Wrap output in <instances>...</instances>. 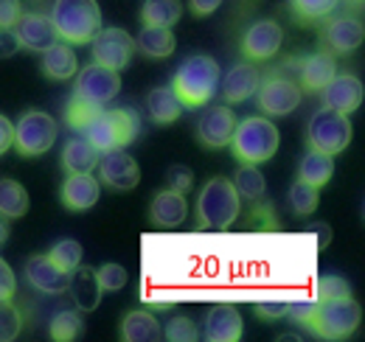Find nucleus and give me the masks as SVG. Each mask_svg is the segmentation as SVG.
I'll return each mask as SVG.
<instances>
[{"label": "nucleus", "instance_id": "nucleus-17", "mask_svg": "<svg viewBox=\"0 0 365 342\" xmlns=\"http://www.w3.org/2000/svg\"><path fill=\"white\" fill-rule=\"evenodd\" d=\"M365 40V26L360 17H334L323 28V51L331 56H349Z\"/></svg>", "mask_w": 365, "mask_h": 342}, {"label": "nucleus", "instance_id": "nucleus-31", "mask_svg": "<svg viewBox=\"0 0 365 342\" xmlns=\"http://www.w3.org/2000/svg\"><path fill=\"white\" fill-rule=\"evenodd\" d=\"M182 17L180 0H143L140 6V23L155 28H172Z\"/></svg>", "mask_w": 365, "mask_h": 342}, {"label": "nucleus", "instance_id": "nucleus-26", "mask_svg": "<svg viewBox=\"0 0 365 342\" xmlns=\"http://www.w3.org/2000/svg\"><path fill=\"white\" fill-rule=\"evenodd\" d=\"M98 152L85 135H76L71 138L65 146H62V155H59V163L65 174H93L98 166Z\"/></svg>", "mask_w": 365, "mask_h": 342}, {"label": "nucleus", "instance_id": "nucleus-23", "mask_svg": "<svg viewBox=\"0 0 365 342\" xmlns=\"http://www.w3.org/2000/svg\"><path fill=\"white\" fill-rule=\"evenodd\" d=\"M337 73V59L329 51L309 53L298 62V85L304 93H320Z\"/></svg>", "mask_w": 365, "mask_h": 342}, {"label": "nucleus", "instance_id": "nucleus-7", "mask_svg": "<svg viewBox=\"0 0 365 342\" xmlns=\"http://www.w3.org/2000/svg\"><path fill=\"white\" fill-rule=\"evenodd\" d=\"M59 138V121L46 110H26L14 124V146L20 157H43Z\"/></svg>", "mask_w": 365, "mask_h": 342}, {"label": "nucleus", "instance_id": "nucleus-48", "mask_svg": "<svg viewBox=\"0 0 365 342\" xmlns=\"http://www.w3.org/2000/svg\"><path fill=\"white\" fill-rule=\"evenodd\" d=\"M20 51V43H17V34L11 28H3L0 31V59H9Z\"/></svg>", "mask_w": 365, "mask_h": 342}, {"label": "nucleus", "instance_id": "nucleus-37", "mask_svg": "<svg viewBox=\"0 0 365 342\" xmlns=\"http://www.w3.org/2000/svg\"><path fill=\"white\" fill-rule=\"evenodd\" d=\"M82 256H85V250H82V244H79L76 239H59V242H53V247L48 250V258H51L56 266H62L65 272H73V269L82 264Z\"/></svg>", "mask_w": 365, "mask_h": 342}, {"label": "nucleus", "instance_id": "nucleus-43", "mask_svg": "<svg viewBox=\"0 0 365 342\" xmlns=\"http://www.w3.org/2000/svg\"><path fill=\"white\" fill-rule=\"evenodd\" d=\"M166 182H169V188H175V191H180V194H188L191 188H194V171L188 169V166H172V169L166 171Z\"/></svg>", "mask_w": 365, "mask_h": 342}, {"label": "nucleus", "instance_id": "nucleus-9", "mask_svg": "<svg viewBox=\"0 0 365 342\" xmlns=\"http://www.w3.org/2000/svg\"><path fill=\"white\" fill-rule=\"evenodd\" d=\"M253 98H256L262 115L284 118V115H292L301 107L304 90H301V85L295 79H289L284 73H270L267 79H262V85H259Z\"/></svg>", "mask_w": 365, "mask_h": 342}, {"label": "nucleus", "instance_id": "nucleus-46", "mask_svg": "<svg viewBox=\"0 0 365 342\" xmlns=\"http://www.w3.org/2000/svg\"><path fill=\"white\" fill-rule=\"evenodd\" d=\"M17 292V278H14V269L0 258V300H11Z\"/></svg>", "mask_w": 365, "mask_h": 342}, {"label": "nucleus", "instance_id": "nucleus-33", "mask_svg": "<svg viewBox=\"0 0 365 342\" xmlns=\"http://www.w3.org/2000/svg\"><path fill=\"white\" fill-rule=\"evenodd\" d=\"M233 188L239 191V197L242 200H250V202H259L264 194H267V180H264V174L259 166H253V163H242L236 174H233Z\"/></svg>", "mask_w": 365, "mask_h": 342}, {"label": "nucleus", "instance_id": "nucleus-39", "mask_svg": "<svg viewBox=\"0 0 365 342\" xmlns=\"http://www.w3.org/2000/svg\"><path fill=\"white\" fill-rule=\"evenodd\" d=\"M163 340H169V342H197V340H200V328H197V323H194L191 317L178 314V317H172V320L166 323V328H163Z\"/></svg>", "mask_w": 365, "mask_h": 342}, {"label": "nucleus", "instance_id": "nucleus-38", "mask_svg": "<svg viewBox=\"0 0 365 342\" xmlns=\"http://www.w3.org/2000/svg\"><path fill=\"white\" fill-rule=\"evenodd\" d=\"M101 110H104V107H96V104H88V101L71 95L68 104H65V124L73 129V132H85V127L91 124Z\"/></svg>", "mask_w": 365, "mask_h": 342}, {"label": "nucleus", "instance_id": "nucleus-35", "mask_svg": "<svg viewBox=\"0 0 365 342\" xmlns=\"http://www.w3.org/2000/svg\"><path fill=\"white\" fill-rule=\"evenodd\" d=\"M287 202H289V211L295 216H312L318 211V202H320V188L315 185H307L301 180H295V185L289 188L287 194Z\"/></svg>", "mask_w": 365, "mask_h": 342}, {"label": "nucleus", "instance_id": "nucleus-45", "mask_svg": "<svg viewBox=\"0 0 365 342\" xmlns=\"http://www.w3.org/2000/svg\"><path fill=\"white\" fill-rule=\"evenodd\" d=\"M287 306L289 303H284V300H262V303H256V314L267 323H275V320L287 317Z\"/></svg>", "mask_w": 365, "mask_h": 342}, {"label": "nucleus", "instance_id": "nucleus-5", "mask_svg": "<svg viewBox=\"0 0 365 342\" xmlns=\"http://www.w3.org/2000/svg\"><path fill=\"white\" fill-rule=\"evenodd\" d=\"M143 121L133 107H115V110H101L91 124L85 127V138L96 146L98 155L113 152V149H127L140 138Z\"/></svg>", "mask_w": 365, "mask_h": 342}, {"label": "nucleus", "instance_id": "nucleus-6", "mask_svg": "<svg viewBox=\"0 0 365 342\" xmlns=\"http://www.w3.org/2000/svg\"><path fill=\"white\" fill-rule=\"evenodd\" d=\"M363 323V309L351 298L315 300V309L304 328H309L320 340H349Z\"/></svg>", "mask_w": 365, "mask_h": 342}, {"label": "nucleus", "instance_id": "nucleus-19", "mask_svg": "<svg viewBox=\"0 0 365 342\" xmlns=\"http://www.w3.org/2000/svg\"><path fill=\"white\" fill-rule=\"evenodd\" d=\"M59 200L71 214H85L101 200V182L93 174H68L59 188Z\"/></svg>", "mask_w": 365, "mask_h": 342}, {"label": "nucleus", "instance_id": "nucleus-22", "mask_svg": "<svg viewBox=\"0 0 365 342\" xmlns=\"http://www.w3.org/2000/svg\"><path fill=\"white\" fill-rule=\"evenodd\" d=\"M188 216V202H185V194L175 191V188H163L155 194L152 205H149V222L160 230H172V227H180Z\"/></svg>", "mask_w": 365, "mask_h": 342}, {"label": "nucleus", "instance_id": "nucleus-44", "mask_svg": "<svg viewBox=\"0 0 365 342\" xmlns=\"http://www.w3.org/2000/svg\"><path fill=\"white\" fill-rule=\"evenodd\" d=\"M20 17H23V3L20 0H0V31L14 28Z\"/></svg>", "mask_w": 365, "mask_h": 342}, {"label": "nucleus", "instance_id": "nucleus-34", "mask_svg": "<svg viewBox=\"0 0 365 342\" xmlns=\"http://www.w3.org/2000/svg\"><path fill=\"white\" fill-rule=\"evenodd\" d=\"M82 334H85V320H82L79 309H68V311L53 314V320H51V340L71 342L79 340Z\"/></svg>", "mask_w": 365, "mask_h": 342}, {"label": "nucleus", "instance_id": "nucleus-13", "mask_svg": "<svg viewBox=\"0 0 365 342\" xmlns=\"http://www.w3.org/2000/svg\"><path fill=\"white\" fill-rule=\"evenodd\" d=\"M239 124L230 104H205V113L197 121V138L205 149H225Z\"/></svg>", "mask_w": 365, "mask_h": 342}, {"label": "nucleus", "instance_id": "nucleus-4", "mask_svg": "<svg viewBox=\"0 0 365 342\" xmlns=\"http://www.w3.org/2000/svg\"><path fill=\"white\" fill-rule=\"evenodd\" d=\"M48 17L56 28V37L68 45H88L104 28L96 0H53Z\"/></svg>", "mask_w": 365, "mask_h": 342}, {"label": "nucleus", "instance_id": "nucleus-29", "mask_svg": "<svg viewBox=\"0 0 365 342\" xmlns=\"http://www.w3.org/2000/svg\"><path fill=\"white\" fill-rule=\"evenodd\" d=\"M178 48L175 31L172 28H155V26H143V31L138 34L135 51H140L146 59H166L172 56Z\"/></svg>", "mask_w": 365, "mask_h": 342}, {"label": "nucleus", "instance_id": "nucleus-27", "mask_svg": "<svg viewBox=\"0 0 365 342\" xmlns=\"http://www.w3.org/2000/svg\"><path fill=\"white\" fill-rule=\"evenodd\" d=\"M146 110H149V118L158 124V127H169L175 124L178 118L182 115V107L178 93L169 87H155L149 95H146Z\"/></svg>", "mask_w": 365, "mask_h": 342}, {"label": "nucleus", "instance_id": "nucleus-25", "mask_svg": "<svg viewBox=\"0 0 365 342\" xmlns=\"http://www.w3.org/2000/svg\"><path fill=\"white\" fill-rule=\"evenodd\" d=\"M40 65H43L46 79H51V82H68V79H73L76 71H79V59H76V53H73V45L62 43V40L48 45L46 51H43Z\"/></svg>", "mask_w": 365, "mask_h": 342}, {"label": "nucleus", "instance_id": "nucleus-24", "mask_svg": "<svg viewBox=\"0 0 365 342\" xmlns=\"http://www.w3.org/2000/svg\"><path fill=\"white\" fill-rule=\"evenodd\" d=\"M68 292H71L73 306H76L82 314H85V311H96V309L101 306V295H104V289H101V284H98V278H96V269L85 266V264H79V266L71 272Z\"/></svg>", "mask_w": 365, "mask_h": 342}, {"label": "nucleus", "instance_id": "nucleus-20", "mask_svg": "<svg viewBox=\"0 0 365 342\" xmlns=\"http://www.w3.org/2000/svg\"><path fill=\"white\" fill-rule=\"evenodd\" d=\"M26 278H29V284H31L37 292L62 295V292H68L71 272H65L62 266H56V264L48 258V253H43V256H31L26 261Z\"/></svg>", "mask_w": 365, "mask_h": 342}, {"label": "nucleus", "instance_id": "nucleus-14", "mask_svg": "<svg viewBox=\"0 0 365 342\" xmlns=\"http://www.w3.org/2000/svg\"><path fill=\"white\" fill-rule=\"evenodd\" d=\"M284 45V28L275 20H256L245 37H242V53L247 62H267Z\"/></svg>", "mask_w": 365, "mask_h": 342}, {"label": "nucleus", "instance_id": "nucleus-36", "mask_svg": "<svg viewBox=\"0 0 365 342\" xmlns=\"http://www.w3.org/2000/svg\"><path fill=\"white\" fill-rule=\"evenodd\" d=\"M337 3L340 0H289V9L298 23H320L334 14Z\"/></svg>", "mask_w": 365, "mask_h": 342}, {"label": "nucleus", "instance_id": "nucleus-42", "mask_svg": "<svg viewBox=\"0 0 365 342\" xmlns=\"http://www.w3.org/2000/svg\"><path fill=\"white\" fill-rule=\"evenodd\" d=\"M334 298H351V286L340 275H323L315 286V300H334Z\"/></svg>", "mask_w": 365, "mask_h": 342}, {"label": "nucleus", "instance_id": "nucleus-2", "mask_svg": "<svg viewBox=\"0 0 365 342\" xmlns=\"http://www.w3.org/2000/svg\"><path fill=\"white\" fill-rule=\"evenodd\" d=\"M278 143H281V132L273 121L267 115H250V118H242L236 124L228 146L239 163L262 166V163L275 157Z\"/></svg>", "mask_w": 365, "mask_h": 342}, {"label": "nucleus", "instance_id": "nucleus-8", "mask_svg": "<svg viewBox=\"0 0 365 342\" xmlns=\"http://www.w3.org/2000/svg\"><path fill=\"white\" fill-rule=\"evenodd\" d=\"M351 138H354V127H351V115H343L337 110H329L323 107L318 110L312 118H309V127H307V143L309 149L323 152V155H340L351 146Z\"/></svg>", "mask_w": 365, "mask_h": 342}, {"label": "nucleus", "instance_id": "nucleus-49", "mask_svg": "<svg viewBox=\"0 0 365 342\" xmlns=\"http://www.w3.org/2000/svg\"><path fill=\"white\" fill-rule=\"evenodd\" d=\"M220 6H222V0H188V11L194 17H211Z\"/></svg>", "mask_w": 365, "mask_h": 342}, {"label": "nucleus", "instance_id": "nucleus-21", "mask_svg": "<svg viewBox=\"0 0 365 342\" xmlns=\"http://www.w3.org/2000/svg\"><path fill=\"white\" fill-rule=\"evenodd\" d=\"M14 34H17V43L26 51H34V53H43L48 45H53L59 37H56V28L51 23L48 14H40V11H31V14H23L14 26Z\"/></svg>", "mask_w": 365, "mask_h": 342}, {"label": "nucleus", "instance_id": "nucleus-41", "mask_svg": "<svg viewBox=\"0 0 365 342\" xmlns=\"http://www.w3.org/2000/svg\"><path fill=\"white\" fill-rule=\"evenodd\" d=\"M96 278H98L104 292H121L127 286V281H130V272L121 264H101L96 269Z\"/></svg>", "mask_w": 365, "mask_h": 342}, {"label": "nucleus", "instance_id": "nucleus-12", "mask_svg": "<svg viewBox=\"0 0 365 342\" xmlns=\"http://www.w3.org/2000/svg\"><path fill=\"white\" fill-rule=\"evenodd\" d=\"M98 182L107 185L110 191H133L140 182V166L138 160L127 152V149H113V152H104L98 157Z\"/></svg>", "mask_w": 365, "mask_h": 342}, {"label": "nucleus", "instance_id": "nucleus-50", "mask_svg": "<svg viewBox=\"0 0 365 342\" xmlns=\"http://www.w3.org/2000/svg\"><path fill=\"white\" fill-rule=\"evenodd\" d=\"M307 233H315V239H318L320 247H326V244L331 242V227H329L326 222H315V224H309V227H307Z\"/></svg>", "mask_w": 365, "mask_h": 342}, {"label": "nucleus", "instance_id": "nucleus-15", "mask_svg": "<svg viewBox=\"0 0 365 342\" xmlns=\"http://www.w3.org/2000/svg\"><path fill=\"white\" fill-rule=\"evenodd\" d=\"M320 93H323V107L337 110L343 115L357 113L363 107V98H365V87L360 82V76H354L349 71H337L334 79L323 87Z\"/></svg>", "mask_w": 365, "mask_h": 342}, {"label": "nucleus", "instance_id": "nucleus-18", "mask_svg": "<svg viewBox=\"0 0 365 342\" xmlns=\"http://www.w3.org/2000/svg\"><path fill=\"white\" fill-rule=\"evenodd\" d=\"M259 85H262V71L256 68V62H236L220 79V93L225 104L233 107V104H245L247 98H253Z\"/></svg>", "mask_w": 365, "mask_h": 342}, {"label": "nucleus", "instance_id": "nucleus-32", "mask_svg": "<svg viewBox=\"0 0 365 342\" xmlns=\"http://www.w3.org/2000/svg\"><path fill=\"white\" fill-rule=\"evenodd\" d=\"M334 177V157L331 155H323V152H315L309 149L298 166V180L307 182V185H315V188H323L329 185V180Z\"/></svg>", "mask_w": 365, "mask_h": 342}, {"label": "nucleus", "instance_id": "nucleus-47", "mask_svg": "<svg viewBox=\"0 0 365 342\" xmlns=\"http://www.w3.org/2000/svg\"><path fill=\"white\" fill-rule=\"evenodd\" d=\"M14 146V121L0 113V157Z\"/></svg>", "mask_w": 365, "mask_h": 342}, {"label": "nucleus", "instance_id": "nucleus-28", "mask_svg": "<svg viewBox=\"0 0 365 342\" xmlns=\"http://www.w3.org/2000/svg\"><path fill=\"white\" fill-rule=\"evenodd\" d=\"M121 340L127 342H158L163 340V326L158 323L155 314L138 309V311H130L124 314L121 320Z\"/></svg>", "mask_w": 365, "mask_h": 342}, {"label": "nucleus", "instance_id": "nucleus-40", "mask_svg": "<svg viewBox=\"0 0 365 342\" xmlns=\"http://www.w3.org/2000/svg\"><path fill=\"white\" fill-rule=\"evenodd\" d=\"M23 314L11 300H0V342H9L20 337Z\"/></svg>", "mask_w": 365, "mask_h": 342}, {"label": "nucleus", "instance_id": "nucleus-1", "mask_svg": "<svg viewBox=\"0 0 365 342\" xmlns=\"http://www.w3.org/2000/svg\"><path fill=\"white\" fill-rule=\"evenodd\" d=\"M220 62L208 53H191L188 59H182L180 68L172 76V90L178 93L180 104L185 110H200L205 107L217 90H220Z\"/></svg>", "mask_w": 365, "mask_h": 342}, {"label": "nucleus", "instance_id": "nucleus-10", "mask_svg": "<svg viewBox=\"0 0 365 342\" xmlns=\"http://www.w3.org/2000/svg\"><path fill=\"white\" fill-rule=\"evenodd\" d=\"M121 93V76L118 71H110L104 65H88L82 71H76V85H73V93L76 98L88 101V104H96V107H107L110 101H115Z\"/></svg>", "mask_w": 365, "mask_h": 342}, {"label": "nucleus", "instance_id": "nucleus-51", "mask_svg": "<svg viewBox=\"0 0 365 342\" xmlns=\"http://www.w3.org/2000/svg\"><path fill=\"white\" fill-rule=\"evenodd\" d=\"M9 242V219H3L0 216V247Z\"/></svg>", "mask_w": 365, "mask_h": 342}, {"label": "nucleus", "instance_id": "nucleus-16", "mask_svg": "<svg viewBox=\"0 0 365 342\" xmlns=\"http://www.w3.org/2000/svg\"><path fill=\"white\" fill-rule=\"evenodd\" d=\"M245 334L242 311L230 303H217L205 311L202 320V337L208 342H239Z\"/></svg>", "mask_w": 365, "mask_h": 342}, {"label": "nucleus", "instance_id": "nucleus-3", "mask_svg": "<svg viewBox=\"0 0 365 342\" xmlns=\"http://www.w3.org/2000/svg\"><path fill=\"white\" fill-rule=\"evenodd\" d=\"M242 214V197L228 177H211L197 197V230H228Z\"/></svg>", "mask_w": 365, "mask_h": 342}, {"label": "nucleus", "instance_id": "nucleus-52", "mask_svg": "<svg viewBox=\"0 0 365 342\" xmlns=\"http://www.w3.org/2000/svg\"><path fill=\"white\" fill-rule=\"evenodd\" d=\"M349 3H354V6H363L365 0H349Z\"/></svg>", "mask_w": 365, "mask_h": 342}, {"label": "nucleus", "instance_id": "nucleus-30", "mask_svg": "<svg viewBox=\"0 0 365 342\" xmlns=\"http://www.w3.org/2000/svg\"><path fill=\"white\" fill-rule=\"evenodd\" d=\"M29 208H31L29 191L11 177H0V216L14 222L29 214Z\"/></svg>", "mask_w": 365, "mask_h": 342}, {"label": "nucleus", "instance_id": "nucleus-11", "mask_svg": "<svg viewBox=\"0 0 365 342\" xmlns=\"http://www.w3.org/2000/svg\"><path fill=\"white\" fill-rule=\"evenodd\" d=\"M93 51V62L96 65H104L110 71H124L130 68L133 56H135V40L130 37V31L113 26V28H101L96 37L91 40Z\"/></svg>", "mask_w": 365, "mask_h": 342}]
</instances>
